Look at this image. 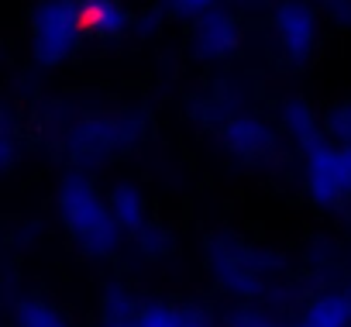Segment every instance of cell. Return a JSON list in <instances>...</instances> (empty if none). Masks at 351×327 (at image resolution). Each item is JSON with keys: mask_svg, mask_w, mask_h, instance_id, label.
<instances>
[{"mask_svg": "<svg viewBox=\"0 0 351 327\" xmlns=\"http://www.w3.org/2000/svg\"><path fill=\"white\" fill-rule=\"evenodd\" d=\"M282 121H286V131H289V138L300 145V148H317L324 138V131H320V121L313 117V110H310V104H303V100H289L286 107H282Z\"/></svg>", "mask_w": 351, "mask_h": 327, "instance_id": "52a82bcc", "label": "cell"}, {"mask_svg": "<svg viewBox=\"0 0 351 327\" xmlns=\"http://www.w3.org/2000/svg\"><path fill=\"white\" fill-rule=\"evenodd\" d=\"M59 207L66 217V228L90 255H110L121 245V224L114 210L100 200L93 183L80 173H69L59 190Z\"/></svg>", "mask_w": 351, "mask_h": 327, "instance_id": "6da1fadb", "label": "cell"}, {"mask_svg": "<svg viewBox=\"0 0 351 327\" xmlns=\"http://www.w3.org/2000/svg\"><path fill=\"white\" fill-rule=\"evenodd\" d=\"M306 190L317 204H337L351 197V145H327L306 152Z\"/></svg>", "mask_w": 351, "mask_h": 327, "instance_id": "3957f363", "label": "cell"}, {"mask_svg": "<svg viewBox=\"0 0 351 327\" xmlns=\"http://www.w3.org/2000/svg\"><path fill=\"white\" fill-rule=\"evenodd\" d=\"M224 141H228V148L238 152L241 158H258L262 152H269L272 131H269L262 121H255V117H238V121H231V124L224 128Z\"/></svg>", "mask_w": 351, "mask_h": 327, "instance_id": "8992f818", "label": "cell"}, {"mask_svg": "<svg viewBox=\"0 0 351 327\" xmlns=\"http://www.w3.org/2000/svg\"><path fill=\"white\" fill-rule=\"evenodd\" d=\"M18 327H66V324L52 306H45L38 300H25L18 306Z\"/></svg>", "mask_w": 351, "mask_h": 327, "instance_id": "30bf717a", "label": "cell"}, {"mask_svg": "<svg viewBox=\"0 0 351 327\" xmlns=\"http://www.w3.org/2000/svg\"><path fill=\"white\" fill-rule=\"evenodd\" d=\"M327 134L337 145H351V104H341L327 114Z\"/></svg>", "mask_w": 351, "mask_h": 327, "instance_id": "8fae6325", "label": "cell"}, {"mask_svg": "<svg viewBox=\"0 0 351 327\" xmlns=\"http://www.w3.org/2000/svg\"><path fill=\"white\" fill-rule=\"evenodd\" d=\"M252 327H310V320H296V324H252Z\"/></svg>", "mask_w": 351, "mask_h": 327, "instance_id": "5bb4252c", "label": "cell"}, {"mask_svg": "<svg viewBox=\"0 0 351 327\" xmlns=\"http://www.w3.org/2000/svg\"><path fill=\"white\" fill-rule=\"evenodd\" d=\"M197 45H200V52L210 56V59L231 56V52L238 49V25H234V18L224 14V11H210V14L204 18L200 32H197Z\"/></svg>", "mask_w": 351, "mask_h": 327, "instance_id": "5b68a950", "label": "cell"}, {"mask_svg": "<svg viewBox=\"0 0 351 327\" xmlns=\"http://www.w3.org/2000/svg\"><path fill=\"white\" fill-rule=\"evenodd\" d=\"M276 35H279V45L286 49V56L303 62L313 49V38H317L313 11L303 0H282L276 8Z\"/></svg>", "mask_w": 351, "mask_h": 327, "instance_id": "277c9868", "label": "cell"}, {"mask_svg": "<svg viewBox=\"0 0 351 327\" xmlns=\"http://www.w3.org/2000/svg\"><path fill=\"white\" fill-rule=\"evenodd\" d=\"M80 8L76 0H45L35 14V56L45 66L62 62L80 38Z\"/></svg>", "mask_w": 351, "mask_h": 327, "instance_id": "7a4b0ae2", "label": "cell"}, {"mask_svg": "<svg viewBox=\"0 0 351 327\" xmlns=\"http://www.w3.org/2000/svg\"><path fill=\"white\" fill-rule=\"evenodd\" d=\"M327 11L337 25H351V0H327Z\"/></svg>", "mask_w": 351, "mask_h": 327, "instance_id": "7c38bea8", "label": "cell"}, {"mask_svg": "<svg viewBox=\"0 0 351 327\" xmlns=\"http://www.w3.org/2000/svg\"><path fill=\"white\" fill-rule=\"evenodd\" d=\"M306 320H310V327H348L351 324V296L327 293V296L313 300L306 310Z\"/></svg>", "mask_w": 351, "mask_h": 327, "instance_id": "ba28073f", "label": "cell"}, {"mask_svg": "<svg viewBox=\"0 0 351 327\" xmlns=\"http://www.w3.org/2000/svg\"><path fill=\"white\" fill-rule=\"evenodd\" d=\"M110 210L121 224V231H131L138 234L145 228V204H141V193L134 186H117L110 193Z\"/></svg>", "mask_w": 351, "mask_h": 327, "instance_id": "9c48e42d", "label": "cell"}, {"mask_svg": "<svg viewBox=\"0 0 351 327\" xmlns=\"http://www.w3.org/2000/svg\"><path fill=\"white\" fill-rule=\"evenodd\" d=\"M169 4L180 8V11H186V14H204V11L214 8V0H169Z\"/></svg>", "mask_w": 351, "mask_h": 327, "instance_id": "4fadbf2b", "label": "cell"}]
</instances>
